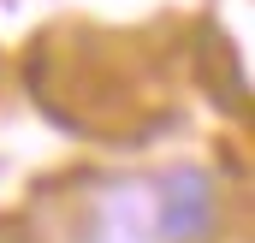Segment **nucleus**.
<instances>
[{
  "label": "nucleus",
  "mask_w": 255,
  "mask_h": 243,
  "mask_svg": "<svg viewBox=\"0 0 255 243\" xmlns=\"http://www.w3.org/2000/svg\"><path fill=\"white\" fill-rule=\"evenodd\" d=\"M160 238L166 243H196L214 226V178L202 166H172L160 178Z\"/></svg>",
  "instance_id": "1"
}]
</instances>
